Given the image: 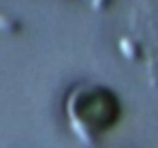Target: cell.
I'll return each mask as SVG.
<instances>
[{
  "mask_svg": "<svg viewBox=\"0 0 158 148\" xmlns=\"http://www.w3.org/2000/svg\"><path fill=\"white\" fill-rule=\"evenodd\" d=\"M120 47L124 49V54H126L128 58H132V56H135V49H132V43L128 41V39H122V41H120Z\"/></svg>",
  "mask_w": 158,
  "mask_h": 148,
  "instance_id": "obj_2",
  "label": "cell"
},
{
  "mask_svg": "<svg viewBox=\"0 0 158 148\" xmlns=\"http://www.w3.org/2000/svg\"><path fill=\"white\" fill-rule=\"evenodd\" d=\"M92 4H94V7H98V4H101V0H92Z\"/></svg>",
  "mask_w": 158,
  "mask_h": 148,
  "instance_id": "obj_4",
  "label": "cell"
},
{
  "mask_svg": "<svg viewBox=\"0 0 158 148\" xmlns=\"http://www.w3.org/2000/svg\"><path fill=\"white\" fill-rule=\"evenodd\" d=\"M71 123H73V129H75V133H77L79 137L83 140V142H90V135H88V131H85V127H83V123L79 120L77 116L71 112Z\"/></svg>",
  "mask_w": 158,
  "mask_h": 148,
  "instance_id": "obj_1",
  "label": "cell"
},
{
  "mask_svg": "<svg viewBox=\"0 0 158 148\" xmlns=\"http://www.w3.org/2000/svg\"><path fill=\"white\" fill-rule=\"evenodd\" d=\"M9 20H6V17H2V15H0V28H9Z\"/></svg>",
  "mask_w": 158,
  "mask_h": 148,
  "instance_id": "obj_3",
  "label": "cell"
}]
</instances>
